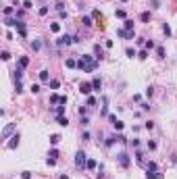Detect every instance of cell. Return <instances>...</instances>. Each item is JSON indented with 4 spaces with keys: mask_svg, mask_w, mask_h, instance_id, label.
<instances>
[{
    "mask_svg": "<svg viewBox=\"0 0 177 179\" xmlns=\"http://www.w3.org/2000/svg\"><path fill=\"white\" fill-rule=\"evenodd\" d=\"M117 35L119 38H123V40H134V35H136V31H127V29H117Z\"/></svg>",
    "mask_w": 177,
    "mask_h": 179,
    "instance_id": "7",
    "label": "cell"
},
{
    "mask_svg": "<svg viewBox=\"0 0 177 179\" xmlns=\"http://www.w3.org/2000/svg\"><path fill=\"white\" fill-rule=\"evenodd\" d=\"M121 2H127V0H121Z\"/></svg>",
    "mask_w": 177,
    "mask_h": 179,
    "instance_id": "59",
    "label": "cell"
},
{
    "mask_svg": "<svg viewBox=\"0 0 177 179\" xmlns=\"http://www.w3.org/2000/svg\"><path fill=\"white\" fill-rule=\"evenodd\" d=\"M150 4H152V8H161V2H158V0H150Z\"/></svg>",
    "mask_w": 177,
    "mask_h": 179,
    "instance_id": "52",
    "label": "cell"
},
{
    "mask_svg": "<svg viewBox=\"0 0 177 179\" xmlns=\"http://www.w3.org/2000/svg\"><path fill=\"white\" fill-rule=\"evenodd\" d=\"M73 44V35H69V33H65V35H60V38L56 40V46L58 48H65V46H71Z\"/></svg>",
    "mask_w": 177,
    "mask_h": 179,
    "instance_id": "4",
    "label": "cell"
},
{
    "mask_svg": "<svg viewBox=\"0 0 177 179\" xmlns=\"http://www.w3.org/2000/svg\"><path fill=\"white\" fill-rule=\"evenodd\" d=\"M152 94H154V87H152V85H148V87H146V96L150 98V96H152Z\"/></svg>",
    "mask_w": 177,
    "mask_h": 179,
    "instance_id": "48",
    "label": "cell"
},
{
    "mask_svg": "<svg viewBox=\"0 0 177 179\" xmlns=\"http://www.w3.org/2000/svg\"><path fill=\"white\" fill-rule=\"evenodd\" d=\"M92 85H94L96 92H100V87H102V79H100V77H94V79H92Z\"/></svg>",
    "mask_w": 177,
    "mask_h": 179,
    "instance_id": "18",
    "label": "cell"
},
{
    "mask_svg": "<svg viewBox=\"0 0 177 179\" xmlns=\"http://www.w3.org/2000/svg\"><path fill=\"white\" fill-rule=\"evenodd\" d=\"M50 104H60V96L58 94H50Z\"/></svg>",
    "mask_w": 177,
    "mask_h": 179,
    "instance_id": "26",
    "label": "cell"
},
{
    "mask_svg": "<svg viewBox=\"0 0 177 179\" xmlns=\"http://www.w3.org/2000/svg\"><path fill=\"white\" fill-rule=\"evenodd\" d=\"M2 13H4V17H11V15L15 13V6H4V11H2Z\"/></svg>",
    "mask_w": 177,
    "mask_h": 179,
    "instance_id": "30",
    "label": "cell"
},
{
    "mask_svg": "<svg viewBox=\"0 0 177 179\" xmlns=\"http://www.w3.org/2000/svg\"><path fill=\"white\" fill-rule=\"evenodd\" d=\"M17 21H19V19H11V17H4V25H6V27H17Z\"/></svg>",
    "mask_w": 177,
    "mask_h": 179,
    "instance_id": "17",
    "label": "cell"
},
{
    "mask_svg": "<svg viewBox=\"0 0 177 179\" xmlns=\"http://www.w3.org/2000/svg\"><path fill=\"white\" fill-rule=\"evenodd\" d=\"M146 177L148 179H165V175L158 173V171H146Z\"/></svg>",
    "mask_w": 177,
    "mask_h": 179,
    "instance_id": "9",
    "label": "cell"
},
{
    "mask_svg": "<svg viewBox=\"0 0 177 179\" xmlns=\"http://www.w3.org/2000/svg\"><path fill=\"white\" fill-rule=\"evenodd\" d=\"M50 31H52V33H58V31H60V25H58V23H52V25H50Z\"/></svg>",
    "mask_w": 177,
    "mask_h": 179,
    "instance_id": "36",
    "label": "cell"
},
{
    "mask_svg": "<svg viewBox=\"0 0 177 179\" xmlns=\"http://www.w3.org/2000/svg\"><path fill=\"white\" fill-rule=\"evenodd\" d=\"M46 165H48V167H54V165H56V160H54V158H48V160H46Z\"/></svg>",
    "mask_w": 177,
    "mask_h": 179,
    "instance_id": "55",
    "label": "cell"
},
{
    "mask_svg": "<svg viewBox=\"0 0 177 179\" xmlns=\"http://www.w3.org/2000/svg\"><path fill=\"white\" fill-rule=\"evenodd\" d=\"M13 75H15V81H21V77H23V67H17L13 71Z\"/></svg>",
    "mask_w": 177,
    "mask_h": 179,
    "instance_id": "16",
    "label": "cell"
},
{
    "mask_svg": "<svg viewBox=\"0 0 177 179\" xmlns=\"http://www.w3.org/2000/svg\"><path fill=\"white\" fill-rule=\"evenodd\" d=\"M123 29L134 31V21H131V19H125V23H123Z\"/></svg>",
    "mask_w": 177,
    "mask_h": 179,
    "instance_id": "23",
    "label": "cell"
},
{
    "mask_svg": "<svg viewBox=\"0 0 177 179\" xmlns=\"http://www.w3.org/2000/svg\"><path fill=\"white\" fill-rule=\"evenodd\" d=\"M140 21H142V23H148V21H150V13H148V11L142 13V15H140Z\"/></svg>",
    "mask_w": 177,
    "mask_h": 179,
    "instance_id": "31",
    "label": "cell"
},
{
    "mask_svg": "<svg viewBox=\"0 0 177 179\" xmlns=\"http://www.w3.org/2000/svg\"><path fill=\"white\" fill-rule=\"evenodd\" d=\"M15 129H17V123H8V125H4V129H2V133H0V138L2 140H8L15 133Z\"/></svg>",
    "mask_w": 177,
    "mask_h": 179,
    "instance_id": "2",
    "label": "cell"
},
{
    "mask_svg": "<svg viewBox=\"0 0 177 179\" xmlns=\"http://www.w3.org/2000/svg\"><path fill=\"white\" fill-rule=\"evenodd\" d=\"M144 129H148V131L154 129V123H152V121H146V123H144Z\"/></svg>",
    "mask_w": 177,
    "mask_h": 179,
    "instance_id": "44",
    "label": "cell"
},
{
    "mask_svg": "<svg viewBox=\"0 0 177 179\" xmlns=\"http://www.w3.org/2000/svg\"><path fill=\"white\" fill-rule=\"evenodd\" d=\"M29 90H31L33 94H40V90H42V87H40V83H31V87H29Z\"/></svg>",
    "mask_w": 177,
    "mask_h": 179,
    "instance_id": "38",
    "label": "cell"
},
{
    "mask_svg": "<svg viewBox=\"0 0 177 179\" xmlns=\"http://www.w3.org/2000/svg\"><path fill=\"white\" fill-rule=\"evenodd\" d=\"M81 23H83V27H92V17H81Z\"/></svg>",
    "mask_w": 177,
    "mask_h": 179,
    "instance_id": "24",
    "label": "cell"
},
{
    "mask_svg": "<svg viewBox=\"0 0 177 179\" xmlns=\"http://www.w3.org/2000/svg\"><path fill=\"white\" fill-rule=\"evenodd\" d=\"M81 125H83V127H87V125H90V119H87V117H81Z\"/></svg>",
    "mask_w": 177,
    "mask_h": 179,
    "instance_id": "54",
    "label": "cell"
},
{
    "mask_svg": "<svg viewBox=\"0 0 177 179\" xmlns=\"http://www.w3.org/2000/svg\"><path fill=\"white\" fill-rule=\"evenodd\" d=\"M58 179H69V175H60V177H58Z\"/></svg>",
    "mask_w": 177,
    "mask_h": 179,
    "instance_id": "58",
    "label": "cell"
},
{
    "mask_svg": "<svg viewBox=\"0 0 177 179\" xmlns=\"http://www.w3.org/2000/svg\"><path fill=\"white\" fill-rule=\"evenodd\" d=\"M146 171H156V163H146Z\"/></svg>",
    "mask_w": 177,
    "mask_h": 179,
    "instance_id": "40",
    "label": "cell"
},
{
    "mask_svg": "<svg viewBox=\"0 0 177 179\" xmlns=\"http://www.w3.org/2000/svg\"><path fill=\"white\" fill-rule=\"evenodd\" d=\"M85 165H87V154L83 150H77V154H75V167L81 171V169H85Z\"/></svg>",
    "mask_w": 177,
    "mask_h": 179,
    "instance_id": "1",
    "label": "cell"
},
{
    "mask_svg": "<svg viewBox=\"0 0 177 179\" xmlns=\"http://www.w3.org/2000/svg\"><path fill=\"white\" fill-rule=\"evenodd\" d=\"M48 11H50L48 6H42L40 11H38V15H40V17H46V15H48Z\"/></svg>",
    "mask_w": 177,
    "mask_h": 179,
    "instance_id": "35",
    "label": "cell"
},
{
    "mask_svg": "<svg viewBox=\"0 0 177 179\" xmlns=\"http://www.w3.org/2000/svg\"><path fill=\"white\" fill-rule=\"evenodd\" d=\"M102 117H109V98H102V111H100Z\"/></svg>",
    "mask_w": 177,
    "mask_h": 179,
    "instance_id": "10",
    "label": "cell"
},
{
    "mask_svg": "<svg viewBox=\"0 0 177 179\" xmlns=\"http://www.w3.org/2000/svg\"><path fill=\"white\" fill-rule=\"evenodd\" d=\"M115 15H117L119 19H125V11H123V8H117V11H115Z\"/></svg>",
    "mask_w": 177,
    "mask_h": 179,
    "instance_id": "39",
    "label": "cell"
},
{
    "mask_svg": "<svg viewBox=\"0 0 177 179\" xmlns=\"http://www.w3.org/2000/svg\"><path fill=\"white\" fill-rule=\"evenodd\" d=\"M67 113V106L65 104H56V108H54V115L56 117H60V115H65Z\"/></svg>",
    "mask_w": 177,
    "mask_h": 179,
    "instance_id": "14",
    "label": "cell"
},
{
    "mask_svg": "<svg viewBox=\"0 0 177 179\" xmlns=\"http://www.w3.org/2000/svg\"><path fill=\"white\" fill-rule=\"evenodd\" d=\"M138 58H140V60H146V58H148V50H140Z\"/></svg>",
    "mask_w": 177,
    "mask_h": 179,
    "instance_id": "37",
    "label": "cell"
},
{
    "mask_svg": "<svg viewBox=\"0 0 177 179\" xmlns=\"http://www.w3.org/2000/svg\"><path fill=\"white\" fill-rule=\"evenodd\" d=\"M23 8H33V2L31 0H23Z\"/></svg>",
    "mask_w": 177,
    "mask_h": 179,
    "instance_id": "46",
    "label": "cell"
},
{
    "mask_svg": "<svg viewBox=\"0 0 177 179\" xmlns=\"http://www.w3.org/2000/svg\"><path fill=\"white\" fill-rule=\"evenodd\" d=\"M56 123L60 125V127H67V125H69V119L65 117V115H60V117H56Z\"/></svg>",
    "mask_w": 177,
    "mask_h": 179,
    "instance_id": "20",
    "label": "cell"
},
{
    "mask_svg": "<svg viewBox=\"0 0 177 179\" xmlns=\"http://www.w3.org/2000/svg\"><path fill=\"white\" fill-rule=\"evenodd\" d=\"M21 179H31V173H29V171H23V173H21Z\"/></svg>",
    "mask_w": 177,
    "mask_h": 179,
    "instance_id": "51",
    "label": "cell"
},
{
    "mask_svg": "<svg viewBox=\"0 0 177 179\" xmlns=\"http://www.w3.org/2000/svg\"><path fill=\"white\" fill-rule=\"evenodd\" d=\"M31 46H33V50H35V52H38V50H42V42H40V40H33Z\"/></svg>",
    "mask_w": 177,
    "mask_h": 179,
    "instance_id": "34",
    "label": "cell"
},
{
    "mask_svg": "<svg viewBox=\"0 0 177 179\" xmlns=\"http://www.w3.org/2000/svg\"><path fill=\"white\" fill-rule=\"evenodd\" d=\"M113 127H115V129H117V131H121L123 127H125V123H123V121H119V119H117V121H115V123H113Z\"/></svg>",
    "mask_w": 177,
    "mask_h": 179,
    "instance_id": "28",
    "label": "cell"
},
{
    "mask_svg": "<svg viewBox=\"0 0 177 179\" xmlns=\"http://www.w3.org/2000/svg\"><path fill=\"white\" fill-rule=\"evenodd\" d=\"M40 81H42V83H50V75H48V71H46V69H42V71H40Z\"/></svg>",
    "mask_w": 177,
    "mask_h": 179,
    "instance_id": "11",
    "label": "cell"
},
{
    "mask_svg": "<svg viewBox=\"0 0 177 179\" xmlns=\"http://www.w3.org/2000/svg\"><path fill=\"white\" fill-rule=\"evenodd\" d=\"M60 140H63V138H60L58 133H52V136H50V144H52V146H56Z\"/></svg>",
    "mask_w": 177,
    "mask_h": 179,
    "instance_id": "22",
    "label": "cell"
},
{
    "mask_svg": "<svg viewBox=\"0 0 177 179\" xmlns=\"http://www.w3.org/2000/svg\"><path fill=\"white\" fill-rule=\"evenodd\" d=\"M117 163H119L123 169H127V167L131 165V158H129L127 152H119V154H117Z\"/></svg>",
    "mask_w": 177,
    "mask_h": 179,
    "instance_id": "3",
    "label": "cell"
},
{
    "mask_svg": "<svg viewBox=\"0 0 177 179\" xmlns=\"http://www.w3.org/2000/svg\"><path fill=\"white\" fill-rule=\"evenodd\" d=\"M15 90H17V94H21V92H23V85H21V81H15Z\"/></svg>",
    "mask_w": 177,
    "mask_h": 179,
    "instance_id": "43",
    "label": "cell"
},
{
    "mask_svg": "<svg viewBox=\"0 0 177 179\" xmlns=\"http://www.w3.org/2000/svg\"><path fill=\"white\" fill-rule=\"evenodd\" d=\"M117 140H119V144H127V138L121 136V133H117Z\"/></svg>",
    "mask_w": 177,
    "mask_h": 179,
    "instance_id": "42",
    "label": "cell"
},
{
    "mask_svg": "<svg viewBox=\"0 0 177 179\" xmlns=\"http://www.w3.org/2000/svg\"><path fill=\"white\" fill-rule=\"evenodd\" d=\"M87 171H94V169H98V163H96L94 158H87V165H85Z\"/></svg>",
    "mask_w": 177,
    "mask_h": 179,
    "instance_id": "15",
    "label": "cell"
},
{
    "mask_svg": "<svg viewBox=\"0 0 177 179\" xmlns=\"http://www.w3.org/2000/svg\"><path fill=\"white\" fill-rule=\"evenodd\" d=\"M129 146H131V148H138V146H140V140H138V138H134V140L129 142Z\"/></svg>",
    "mask_w": 177,
    "mask_h": 179,
    "instance_id": "45",
    "label": "cell"
},
{
    "mask_svg": "<svg viewBox=\"0 0 177 179\" xmlns=\"http://www.w3.org/2000/svg\"><path fill=\"white\" fill-rule=\"evenodd\" d=\"M165 54H167L165 48H163V46H158V48H156V58H165Z\"/></svg>",
    "mask_w": 177,
    "mask_h": 179,
    "instance_id": "29",
    "label": "cell"
},
{
    "mask_svg": "<svg viewBox=\"0 0 177 179\" xmlns=\"http://www.w3.org/2000/svg\"><path fill=\"white\" fill-rule=\"evenodd\" d=\"M96 104V98L94 96H87V106H94Z\"/></svg>",
    "mask_w": 177,
    "mask_h": 179,
    "instance_id": "49",
    "label": "cell"
},
{
    "mask_svg": "<svg viewBox=\"0 0 177 179\" xmlns=\"http://www.w3.org/2000/svg\"><path fill=\"white\" fill-rule=\"evenodd\" d=\"M17 65H19V67H27L29 65V56H19V60H17Z\"/></svg>",
    "mask_w": 177,
    "mask_h": 179,
    "instance_id": "19",
    "label": "cell"
},
{
    "mask_svg": "<svg viewBox=\"0 0 177 179\" xmlns=\"http://www.w3.org/2000/svg\"><path fill=\"white\" fill-rule=\"evenodd\" d=\"M17 31H19V38H21V40L27 38V27H25V23H23L21 19L17 21Z\"/></svg>",
    "mask_w": 177,
    "mask_h": 179,
    "instance_id": "6",
    "label": "cell"
},
{
    "mask_svg": "<svg viewBox=\"0 0 177 179\" xmlns=\"http://www.w3.org/2000/svg\"><path fill=\"white\" fill-rule=\"evenodd\" d=\"M94 54L96 58H104V50L100 48V44H94Z\"/></svg>",
    "mask_w": 177,
    "mask_h": 179,
    "instance_id": "13",
    "label": "cell"
},
{
    "mask_svg": "<svg viewBox=\"0 0 177 179\" xmlns=\"http://www.w3.org/2000/svg\"><path fill=\"white\" fill-rule=\"evenodd\" d=\"M136 163L144 165V152H142V150H136Z\"/></svg>",
    "mask_w": 177,
    "mask_h": 179,
    "instance_id": "21",
    "label": "cell"
},
{
    "mask_svg": "<svg viewBox=\"0 0 177 179\" xmlns=\"http://www.w3.org/2000/svg\"><path fill=\"white\" fill-rule=\"evenodd\" d=\"M163 33L167 35V38H171V27H169V23H163Z\"/></svg>",
    "mask_w": 177,
    "mask_h": 179,
    "instance_id": "27",
    "label": "cell"
},
{
    "mask_svg": "<svg viewBox=\"0 0 177 179\" xmlns=\"http://www.w3.org/2000/svg\"><path fill=\"white\" fill-rule=\"evenodd\" d=\"M144 46H146V50H152V48H154V42H152V40H148Z\"/></svg>",
    "mask_w": 177,
    "mask_h": 179,
    "instance_id": "47",
    "label": "cell"
},
{
    "mask_svg": "<svg viewBox=\"0 0 177 179\" xmlns=\"http://www.w3.org/2000/svg\"><path fill=\"white\" fill-rule=\"evenodd\" d=\"M65 65H67L69 69H75V67H77V60H75V58H67V60H65Z\"/></svg>",
    "mask_w": 177,
    "mask_h": 179,
    "instance_id": "25",
    "label": "cell"
},
{
    "mask_svg": "<svg viewBox=\"0 0 177 179\" xmlns=\"http://www.w3.org/2000/svg\"><path fill=\"white\" fill-rule=\"evenodd\" d=\"M148 150H156V142H148Z\"/></svg>",
    "mask_w": 177,
    "mask_h": 179,
    "instance_id": "57",
    "label": "cell"
},
{
    "mask_svg": "<svg viewBox=\"0 0 177 179\" xmlns=\"http://www.w3.org/2000/svg\"><path fill=\"white\" fill-rule=\"evenodd\" d=\"M125 54H127L129 58H134V56H136V50H134V48H127V50H125Z\"/></svg>",
    "mask_w": 177,
    "mask_h": 179,
    "instance_id": "41",
    "label": "cell"
},
{
    "mask_svg": "<svg viewBox=\"0 0 177 179\" xmlns=\"http://www.w3.org/2000/svg\"><path fill=\"white\" fill-rule=\"evenodd\" d=\"M117 142H119V140H117V136H109V138H106V142H104V146H106V148H113L115 144H117Z\"/></svg>",
    "mask_w": 177,
    "mask_h": 179,
    "instance_id": "12",
    "label": "cell"
},
{
    "mask_svg": "<svg viewBox=\"0 0 177 179\" xmlns=\"http://www.w3.org/2000/svg\"><path fill=\"white\" fill-rule=\"evenodd\" d=\"M60 87V81H58V79H52V81H50V90H58Z\"/></svg>",
    "mask_w": 177,
    "mask_h": 179,
    "instance_id": "33",
    "label": "cell"
},
{
    "mask_svg": "<svg viewBox=\"0 0 177 179\" xmlns=\"http://www.w3.org/2000/svg\"><path fill=\"white\" fill-rule=\"evenodd\" d=\"M58 156H60V154H58V150H56V148H52V150L48 152V158H54V160H56Z\"/></svg>",
    "mask_w": 177,
    "mask_h": 179,
    "instance_id": "32",
    "label": "cell"
},
{
    "mask_svg": "<svg viewBox=\"0 0 177 179\" xmlns=\"http://www.w3.org/2000/svg\"><path fill=\"white\" fill-rule=\"evenodd\" d=\"M19 140H21V136H19V133H15V136L11 138V142L6 144V148H8V150H15L17 146H19Z\"/></svg>",
    "mask_w": 177,
    "mask_h": 179,
    "instance_id": "8",
    "label": "cell"
},
{
    "mask_svg": "<svg viewBox=\"0 0 177 179\" xmlns=\"http://www.w3.org/2000/svg\"><path fill=\"white\" fill-rule=\"evenodd\" d=\"M79 92H81L83 96H90V94L94 92V85L87 83V81H81V83H79Z\"/></svg>",
    "mask_w": 177,
    "mask_h": 179,
    "instance_id": "5",
    "label": "cell"
},
{
    "mask_svg": "<svg viewBox=\"0 0 177 179\" xmlns=\"http://www.w3.org/2000/svg\"><path fill=\"white\" fill-rule=\"evenodd\" d=\"M81 140H83V142L90 140V131H83V133H81Z\"/></svg>",
    "mask_w": 177,
    "mask_h": 179,
    "instance_id": "53",
    "label": "cell"
},
{
    "mask_svg": "<svg viewBox=\"0 0 177 179\" xmlns=\"http://www.w3.org/2000/svg\"><path fill=\"white\" fill-rule=\"evenodd\" d=\"M2 60H11V52H6V50H2Z\"/></svg>",
    "mask_w": 177,
    "mask_h": 179,
    "instance_id": "50",
    "label": "cell"
},
{
    "mask_svg": "<svg viewBox=\"0 0 177 179\" xmlns=\"http://www.w3.org/2000/svg\"><path fill=\"white\" fill-rule=\"evenodd\" d=\"M58 15H60V19H69V13H67V11H60Z\"/></svg>",
    "mask_w": 177,
    "mask_h": 179,
    "instance_id": "56",
    "label": "cell"
}]
</instances>
